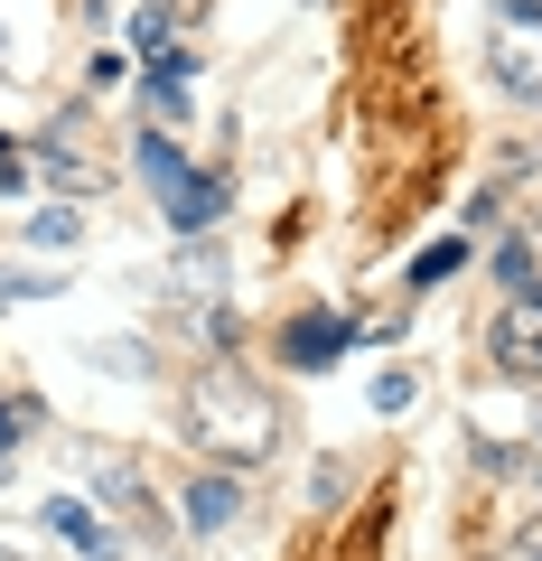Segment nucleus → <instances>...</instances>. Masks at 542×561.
Wrapping results in <instances>:
<instances>
[{"label":"nucleus","mask_w":542,"mask_h":561,"mask_svg":"<svg viewBox=\"0 0 542 561\" xmlns=\"http://www.w3.org/2000/svg\"><path fill=\"white\" fill-rule=\"evenodd\" d=\"M187 440L224 449L234 468H253V459H272V440H281V412H272V393H262L234 356H216L197 383H187Z\"/></svg>","instance_id":"nucleus-1"},{"label":"nucleus","mask_w":542,"mask_h":561,"mask_svg":"<svg viewBox=\"0 0 542 561\" xmlns=\"http://www.w3.org/2000/svg\"><path fill=\"white\" fill-rule=\"evenodd\" d=\"M131 160H141L150 197H160V216L178 225V234H216V225H224V179L187 160V150H178V131L141 122V131H131Z\"/></svg>","instance_id":"nucleus-2"},{"label":"nucleus","mask_w":542,"mask_h":561,"mask_svg":"<svg viewBox=\"0 0 542 561\" xmlns=\"http://www.w3.org/2000/svg\"><path fill=\"white\" fill-rule=\"evenodd\" d=\"M486 47H496V84L542 103V0H496L486 10Z\"/></svg>","instance_id":"nucleus-3"},{"label":"nucleus","mask_w":542,"mask_h":561,"mask_svg":"<svg viewBox=\"0 0 542 561\" xmlns=\"http://www.w3.org/2000/svg\"><path fill=\"white\" fill-rule=\"evenodd\" d=\"M281 356L300 365V375H327L337 356H356V319H346V309H300V319L281 328Z\"/></svg>","instance_id":"nucleus-4"},{"label":"nucleus","mask_w":542,"mask_h":561,"mask_svg":"<svg viewBox=\"0 0 542 561\" xmlns=\"http://www.w3.org/2000/svg\"><path fill=\"white\" fill-rule=\"evenodd\" d=\"M187 534H234L243 524V478L234 468H206V478H187Z\"/></svg>","instance_id":"nucleus-5"},{"label":"nucleus","mask_w":542,"mask_h":561,"mask_svg":"<svg viewBox=\"0 0 542 561\" xmlns=\"http://www.w3.org/2000/svg\"><path fill=\"white\" fill-rule=\"evenodd\" d=\"M38 524H47L57 542H76L84 561H113V552H122V542H113V524L94 515V496H47V505H38Z\"/></svg>","instance_id":"nucleus-6"},{"label":"nucleus","mask_w":542,"mask_h":561,"mask_svg":"<svg viewBox=\"0 0 542 561\" xmlns=\"http://www.w3.org/2000/svg\"><path fill=\"white\" fill-rule=\"evenodd\" d=\"M94 496L113 505V515H150V478L122 459V449H94Z\"/></svg>","instance_id":"nucleus-7"},{"label":"nucleus","mask_w":542,"mask_h":561,"mask_svg":"<svg viewBox=\"0 0 542 561\" xmlns=\"http://www.w3.org/2000/svg\"><path fill=\"white\" fill-rule=\"evenodd\" d=\"M38 169L66 187H94V160H84V122H57V131H38Z\"/></svg>","instance_id":"nucleus-8"},{"label":"nucleus","mask_w":542,"mask_h":561,"mask_svg":"<svg viewBox=\"0 0 542 561\" xmlns=\"http://www.w3.org/2000/svg\"><path fill=\"white\" fill-rule=\"evenodd\" d=\"M486 356H496V375H515V383H542V328H515V319H505L496 337H486Z\"/></svg>","instance_id":"nucleus-9"},{"label":"nucleus","mask_w":542,"mask_h":561,"mask_svg":"<svg viewBox=\"0 0 542 561\" xmlns=\"http://www.w3.org/2000/svg\"><path fill=\"white\" fill-rule=\"evenodd\" d=\"M496 280L542 319V262H533V243H523V234H515V243H496Z\"/></svg>","instance_id":"nucleus-10"},{"label":"nucleus","mask_w":542,"mask_h":561,"mask_svg":"<svg viewBox=\"0 0 542 561\" xmlns=\"http://www.w3.org/2000/svg\"><path fill=\"white\" fill-rule=\"evenodd\" d=\"M459 272H468V243L459 234H440V243L412 253V290H440V280H459Z\"/></svg>","instance_id":"nucleus-11"},{"label":"nucleus","mask_w":542,"mask_h":561,"mask_svg":"<svg viewBox=\"0 0 542 561\" xmlns=\"http://www.w3.org/2000/svg\"><path fill=\"white\" fill-rule=\"evenodd\" d=\"M28 431H38V402H28V393H10V402H0V478H10V459L28 449Z\"/></svg>","instance_id":"nucleus-12"},{"label":"nucleus","mask_w":542,"mask_h":561,"mask_svg":"<svg viewBox=\"0 0 542 561\" xmlns=\"http://www.w3.org/2000/svg\"><path fill=\"white\" fill-rule=\"evenodd\" d=\"M412 393H422V375H412V365H383V375H374V393H365V402H374V412L393 421V412H412Z\"/></svg>","instance_id":"nucleus-13"},{"label":"nucleus","mask_w":542,"mask_h":561,"mask_svg":"<svg viewBox=\"0 0 542 561\" xmlns=\"http://www.w3.org/2000/svg\"><path fill=\"white\" fill-rule=\"evenodd\" d=\"M76 234H84V225H76V206H38V216H28V243H38V253H66Z\"/></svg>","instance_id":"nucleus-14"},{"label":"nucleus","mask_w":542,"mask_h":561,"mask_svg":"<svg viewBox=\"0 0 542 561\" xmlns=\"http://www.w3.org/2000/svg\"><path fill=\"white\" fill-rule=\"evenodd\" d=\"M178 290H224V253H206V243L187 234V253H178Z\"/></svg>","instance_id":"nucleus-15"},{"label":"nucleus","mask_w":542,"mask_h":561,"mask_svg":"<svg viewBox=\"0 0 542 561\" xmlns=\"http://www.w3.org/2000/svg\"><path fill=\"white\" fill-rule=\"evenodd\" d=\"M94 365H103V375H131V383H141V375H160V356H150V346H131V337L94 346Z\"/></svg>","instance_id":"nucleus-16"},{"label":"nucleus","mask_w":542,"mask_h":561,"mask_svg":"<svg viewBox=\"0 0 542 561\" xmlns=\"http://www.w3.org/2000/svg\"><path fill=\"white\" fill-rule=\"evenodd\" d=\"M20 187H28V150H20V140H0V197H20Z\"/></svg>","instance_id":"nucleus-17"},{"label":"nucleus","mask_w":542,"mask_h":561,"mask_svg":"<svg viewBox=\"0 0 542 561\" xmlns=\"http://www.w3.org/2000/svg\"><path fill=\"white\" fill-rule=\"evenodd\" d=\"M47 290H57L47 272H0V300H47Z\"/></svg>","instance_id":"nucleus-18"},{"label":"nucleus","mask_w":542,"mask_h":561,"mask_svg":"<svg viewBox=\"0 0 542 561\" xmlns=\"http://www.w3.org/2000/svg\"><path fill=\"white\" fill-rule=\"evenodd\" d=\"M0 76H10V28H0Z\"/></svg>","instance_id":"nucleus-19"},{"label":"nucleus","mask_w":542,"mask_h":561,"mask_svg":"<svg viewBox=\"0 0 542 561\" xmlns=\"http://www.w3.org/2000/svg\"><path fill=\"white\" fill-rule=\"evenodd\" d=\"M84 10H94V20H103V10H113V0H84Z\"/></svg>","instance_id":"nucleus-20"},{"label":"nucleus","mask_w":542,"mask_h":561,"mask_svg":"<svg viewBox=\"0 0 542 561\" xmlns=\"http://www.w3.org/2000/svg\"><path fill=\"white\" fill-rule=\"evenodd\" d=\"M533 561H542V534H533Z\"/></svg>","instance_id":"nucleus-21"},{"label":"nucleus","mask_w":542,"mask_h":561,"mask_svg":"<svg viewBox=\"0 0 542 561\" xmlns=\"http://www.w3.org/2000/svg\"><path fill=\"white\" fill-rule=\"evenodd\" d=\"M533 478H542V459H533Z\"/></svg>","instance_id":"nucleus-22"}]
</instances>
